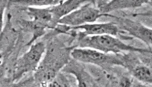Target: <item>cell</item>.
<instances>
[{"mask_svg":"<svg viewBox=\"0 0 152 87\" xmlns=\"http://www.w3.org/2000/svg\"><path fill=\"white\" fill-rule=\"evenodd\" d=\"M73 60L80 63L96 65L106 69L114 65L124 67V57L119 55L105 53L89 48H74L71 52Z\"/></svg>","mask_w":152,"mask_h":87,"instance_id":"obj_2","label":"cell"},{"mask_svg":"<svg viewBox=\"0 0 152 87\" xmlns=\"http://www.w3.org/2000/svg\"><path fill=\"white\" fill-rule=\"evenodd\" d=\"M79 48H89L105 53L118 55L124 52L151 53V48H138L127 45L121 40L110 35L80 37L78 39Z\"/></svg>","mask_w":152,"mask_h":87,"instance_id":"obj_1","label":"cell"},{"mask_svg":"<svg viewBox=\"0 0 152 87\" xmlns=\"http://www.w3.org/2000/svg\"><path fill=\"white\" fill-rule=\"evenodd\" d=\"M7 2L6 1H0V33L3 29L4 14Z\"/></svg>","mask_w":152,"mask_h":87,"instance_id":"obj_13","label":"cell"},{"mask_svg":"<svg viewBox=\"0 0 152 87\" xmlns=\"http://www.w3.org/2000/svg\"><path fill=\"white\" fill-rule=\"evenodd\" d=\"M27 12L37 25L44 27H54L50 7L45 8L27 7Z\"/></svg>","mask_w":152,"mask_h":87,"instance_id":"obj_10","label":"cell"},{"mask_svg":"<svg viewBox=\"0 0 152 87\" xmlns=\"http://www.w3.org/2000/svg\"><path fill=\"white\" fill-rule=\"evenodd\" d=\"M45 51L46 46L44 42L32 45L28 51L17 60L14 71L15 79L21 77L26 73L36 71Z\"/></svg>","mask_w":152,"mask_h":87,"instance_id":"obj_4","label":"cell"},{"mask_svg":"<svg viewBox=\"0 0 152 87\" xmlns=\"http://www.w3.org/2000/svg\"><path fill=\"white\" fill-rule=\"evenodd\" d=\"M130 73L137 81L146 84H152V69L142 64H136L130 69Z\"/></svg>","mask_w":152,"mask_h":87,"instance_id":"obj_11","label":"cell"},{"mask_svg":"<svg viewBox=\"0 0 152 87\" xmlns=\"http://www.w3.org/2000/svg\"><path fill=\"white\" fill-rule=\"evenodd\" d=\"M46 87H65L64 86L63 83L61 82L57 78H54L53 81H51L48 83V86Z\"/></svg>","mask_w":152,"mask_h":87,"instance_id":"obj_14","label":"cell"},{"mask_svg":"<svg viewBox=\"0 0 152 87\" xmlns=\"http://www.w3.org/2000/svg\"><path fill=\"white\" fill-rule=\"evenodd\" d=\"M87 2L88 1L80 0L61 1L60 3L53 6L50 7L54 27L57 26L58 21L64 16L72 13Z\"/></svg>","mask_w":152,"mask_h":87,"instance_id":"obj_9","label":"cell"},{"mask_svg":"<svg viewBox=\"0 0 152 87\" xmlns=\"http://www.w3.org/2000/svg\"><path fill=\"white\" fill-rule=\"evenodd\" d=\"M64 71L70 73L76 78L78 87H96V83L92 77L86 70L83 68L78 62L73 60L69 61L65 68Z\"/></svg>","mask_w":152,"mask_h":87,"instance_id":"obj_7","label":"cell"},{"mask_svg":"<svg viewBox=\"0 0 152 87\" xmlns=\"http://www.w3.org/2000/svg\"><path fill=\"white\" fill-rule=\"evenodd\" d=\"M61 1L56 0H32V1H17L18 3L25 4L27 7H51L59 3Z\"/></svg>","mask_w":152,"mask_h":87,"instance_id":"obj_12","label":"cell"},{"mask_svg":"<svg viewBox=\"0 0 152 87\" xmlns=\"http://www.w3.org/2000/svg\"><path fill=\"white\" fill-rule=\"evenodd\" d=\"M70 30H80L78 36H96L110 35L116 36L120 32L117 25L114 23H92L82 26L70 28Z\"/></svg>","mask_w":152,"mask_h":87,"instance_id":"obj_5","label":"cell"},{"mask_svg":"<svg viewBox=\"0 0 152 87\" xmlns=\"http://www.w3.org/2000/svg\"><path fill=\"white\" fill-rule=\"evenodd\" d=\"M102 16H112L103 14L96 7L95 1H88L78 9L60 19L58 24L73 28L96 22Z\"/></svg>","mask_w":152,"mask_h":87,"instance_id":"obj_3","label":"cell"},{"mask_svg":"<svg viewBox=\"0 0 152 87\" xmlns=\"http://www.w3.org/2000/svg\"><path fill=\"white\" fill-rule=\"evenodd\" d=\"M95 2V4H97L96 7L103 14H109V13L117 10L135 8L151 2L150 1L141 0H115Z\"/></svg>","mask_w":152,"mask_h":87,"instance_id":"obj_6","label":"cell"},{"mask_svg":"<svg viewBox=\"0 0 152 87\" xmlns=\"http://www.w3.org/2000/svg\"><path fill=\"white\" fill-rule=\"evenodd\" d=\"M121 23L124 29L131 36H134L142 40L148 46V48H151L152 29L151 28L130 20H124Z\"/></svg>","mask_w":152,"mask_h":87,"instance_id":"obj_8","label":"cell"}]
</instances>
